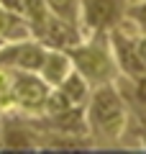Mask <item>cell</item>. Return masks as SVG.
<instances>
[{"label": "cell", "instance_id": "5bb4252c", "mask_svg": "<svg viewBox=\"0 0 146 154\" xmlns=\"http://www.w3.org/2000/svg\"><path fill=\"white\" fill-rule=\"evenodd\" d=\"M126 21L133 23L138 33H146V0H131L126 11Z\"/></svg>", "mask_w": 146, "mask_h": 154}, {"label": "cell", "instance_id": "3957f363", "mask_svg": "<svg viewBox=\"0 0 146 154\" xmlns=\"http://www.w3.org/2000/svg\"><path fill=\"white\" fill-rule=\"evenodd\" d=\"M49 85L38 72H26V69H13V105L18 113L28 118H38L46 113V98H49Z\"/></svg>", "mask_w": 146, "mask_h": 154}, {"label": "cell", "instance_id": "4fadbf2b", "mask_svg": "<svg viewBox=\"0 0 146 154\" xmlns=\"http://www.w3.org/2000/svg\"><path fill=\"white\" fill-rule=\"evenodd\" d=\"M46 5L54 16L80 26V0H46Z\"/></svg>", "mask_w": 146, "mask_h": 154}, {"label": "cell", "instance_id": "7c38bea8", "mask_svg": "<svg viewBox=\"0 0 146 154\" xmlns=\"http://www.w3.org/2000/svg\"><path fill=\"white\" fill-rule=\"evenodd\" d=\"M131 85V95H126L123 90V98L126 103H128L131 113H136V118H138V123H146V72L141 77H133V80H128Z\"/></svg>", "mask_w": 146, "mask_h": 154}, {"label": "cell", "instance_id": "8fae6325", "mask_svg": "<svg viewBox=\"0 0 146 154\" xmlns=\"http://www.w3.org/2000/svg\"><path fill=\"white\" fill-rule=\"evenodd\" d=\"M56 88H59L62 93L69 98L72 105H85L87 98H90V90H92L90 82H87V80H85V77H82L77 69H72L69 75L62 80V85H56Z\"/></svg>", "mask_w": 146, "mask_h": 154}, {"label": "cell", "instance_id": "9c48e42d", "mask_svg": "<svg viewBox=\"0 0 146 154\" xmlns=\"http://www.w3.org/2000/svg\"><path fill=\"white\" fill-rule=\"evenodd\" d=\"M69 72H72V62H69V57H67V51L49 46L46 57H44V64H41V69H38V75L44 77V82H46L49 88H56V85H62V80H64Z\"/></svg>", "mask_w": 146, "mask_h": 154}, {"label": "cell", "instance_id": "e0dca14e", "mask_svg": "<svg viewBox=\"0 0 146 154\" xmlns=\"http://www.w3.org/2000/svg\"><path fill=\"white\" fill-rule=\"evenodd\" d=\"M138 141H141V149L146 152V123H141V131H138Z\"/></svg>", "mask_w": 146, "mask_h": 154}, {"label": "cell", "instance_id": "7a4b0ae2", "mask_svg": "<svg viewBox=\"0 0 146 154\" xmlns=\"http://www.w3.org/2000/svg\"><path fill=\"white\" fill-rule=\"evenodd\" d=\"M67 57L72 62V69L80 72L90 82V88H97V85H105V82H118V77H120L108 33L85 36L80 44L67 49Z\"/></svg>", "mask_w": 146, "mask_h": 154}, {"label": "cell", "instance_id": "6da1fadb", "mask_svg": "<svg viewBox=\"0 0 146 154\" xmlns=\"http://www.w3.org/2000/svg\"><path fill=\"white\" fill-rule=\"evenodd\" d=\"M85 116L95 146H118L131 123V108L118 82H105L90 90Z\"/></svg>", "mask_w": 146, "mask_h": 154}, {"label": "cell", "instance_id": "52a82bcc", "mask_svg": "<svg viewBox=\"0 0 146 154\" xmlns=\"http://www.w3.org/2000/svg\"><path fill=\"white\" fill-rule=\"evenodd\" d=\"M38 131L44 134H67V136H90V126H87L85 105H69L56 113H44L33 118Z\"/></svg>", "mask_w": 146, "mask_h": 154}, {"label": "cell", "instance_id": "2e32d148", "mask_svg": "<svg viewBox=\"0 0 146 154\" xmlns=\"http://www.w3.org/2000/svg\"><path fill=\"white\" fill-rule=\"evenodd\" d=\"M0 5L8 8V11H13V13H21V16H23V3H21V0H0Z\"/></svg>", "mask_w": 146, "mask_h": 154}, {"label": "cell", "instance_id": "5b68a950", "mask_svg": "<svg viewBox=\"0 0 146 154\" xmlns=\"http://www.w3.org/2000/svg\"><path fill=\"white\" fill-rule=\"evenodd\" d=\"M0 149L5 152H38L41 149V131L33 118L18 113H8L0 121Z\"/></svg>", "mask_w": 146, "mask_h": 154}, {"label": "cell", "instance_id": "ba28073f", "mask_svg": "<svg viewBox=\"0 0 146 154\" xmlns=\"http://www.w3.org/2000/svg\"><path fill=\"white\" fill-rule=\"evenodd\" d=\"M33 36L38 38V41H44L46 46H51V49H69V46L80 44L82 38H85V33H82V28L77 26V23H69L64 21V18L59 16H49V21L44 23L41 28H36L33 31Z\"/></svg>", "mask_w": 146, "mask_h": 154}, {"label": "cell", "instance_id": "30bf717a", "mask_svg": "<svg viewBox=\"0 0 146 154\" xmlns=\"http://www.w3.org/2000/svg\"><path fill=\"white\" fill-rule=\"evenodd\" d=\"M26 36H31L26 18L21 13H13L0 5V38L8 41V38H26Z\"/></svg>", "mask_w": 146, "mask_h": 154}, {"label": "cell", "instance_id": "8992f818", "mask_svg": "<svg viewBox=\"0 0 146 154\" xmlns=\"http://www.w3.org/2000/svg\"><path fill=\"white\" fill-rule=\"evenodd\" d=\"M49 46L38 41L36 36L26 38H8L0 44V67L11 69H26V72H38L44 64Z\"/></svg>", "mask_w": 146, "mask_h": 154}, {"label": "cell", "instance_id": "ac0fdd59", "mask_svg": "<svg viewBox=\"0 0 146 154\" xmlns=\"http://www.w3.org/2000/svg\"><path fill=\"white\" fill-rule=\"evenodd\" d=\"M0 121H3V110H0Z\"/></svg>", "mask_w": 146, "mask_h": 154}, {"label": "cell", "instance_id": "277c9868", "mask_svg": "<svg viewBox=\"0 0 146 154\" xmlns=\"http://www.w3.org/2000/svg\"><path fill=\"white\" fill-rule=\"evenodd\" d=\"M131 0H80V28L90 33H110L126 21Z\"/></svg>", "mask_w": 146, "mask_h": 154}, {"label": "cell", "instance_id": "9a60e30c", "mask_svg": "<svg viewBox=\"0 0 146 154\" xmlns=\"http://www.w3.org/2000/svg\"><path fill=\"white\" fill-rule=\"evenodd\" d=\"M13 88V69L11 67H0V98L8 95Z\"/></svg>", "mask_w": 146, "mask_h": 154}]
</instances>
